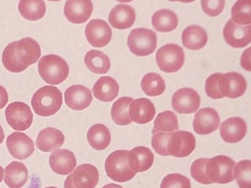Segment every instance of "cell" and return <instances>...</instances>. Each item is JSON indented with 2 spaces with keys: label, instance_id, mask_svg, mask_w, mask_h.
Wrapping results in <instances>:
<instances>
[{
  "label": "cell",
  "instance_id": "7402d4cb",
  "mask_svg": "<svg viewBox=\"0 0 251 188\" xmlns=\"http://www.w3.org/2000/svg\"><path fill=\"white\" fill-rule=\"evenodd\" d=\"M128 166L133 172H142L151 168L154 163V155L146 147H136L128 151L126 157Z\"/></svg>",
  "mask_w": 251,
  "mask_h": 188
},
{
  "label": "cell",
  "instance_id": "d590c367",
  "mask_svg": "<svg viewBox=\"0 0 251 188\" xmlns=\"http://www.w3.org/2000/svg\"><path fill=\"white\" fill-rule=\"evenodd\" d=\"M2 65L6 70L10 72L20 73L26 70V68L22 66L15 56V42L10 43L5 48L2 56Z\"/></svg>",
  "mask_w": 251,
  "mask_h": 188
},
{
  "label": "cell",
  "instance_id": "b9f144b4",
  "mask_svg": "<svg viewBox=\"0 0 251 188\" xmlns=\"http://www.w3.org/2000/svg\"><path fill=\"white\" fill-rule=\"evenodd\" d=\"M222 73H215V74H211L208 77L206 81V85H205V89H206V95L209 97L218 100V99H222V96L218 92V78Z\"/></svg>",
  "mask_w": 251,
  "mask_h": 188
},
{
  "label": "cell",
  "instance_id": "bcb514c9",
  "mask_svg": "<svg viewBox=\"0 0 251 188\" xmlns=\"http://www.w3.org/2000/svg\"><path fill=\"white\" fill-rule=\"evenodd\" d=\"M4 138H5V134H4L3 129L0 125V144L3 142Z\"/></svg>",
  "mask_w": 251,
  "mask_h": 188
},
{
  "label": "cell",
  "instance_id": "7c38bea8",
  "mask_svg": "<svg viewBox=\"0 0 251 188\" xmlns=\"http://www.w3.org/2000/svg\"><path fill=\"white\" fill-rule=\"evenodd\" d=\"M200 106V95L193 89H180L173 95L172 108L176 113H194Z\"/></svg>",
  "mask_w": 251,
  "mask_h": 188
},
{
  "label": "cell",
  "instance_id": "ffe728a7",
  "mask_svg": "<svg viewBox=\"0 0 251 188\" xmlns=\"http://www.w3.org/2000/svg\"><path fill=\"white\" fill-rule=\"evenodd\" d=\"M128 114L129 118L136 123H149L155 118V106L147 98H139L130 103Z\"/></svg>",
  "mask_w": 251,
  "mask_h": 188
},
{
  "label": "cell",
  "instance_id": "7a4b0ae2",
  "mask_svg": "<svg viewBox=\"0 0 251 188\" xmlns=\"http://www.w3.org/2000/svg\"><path fill=\"white\" fill-rule=\"evenodd\" d=\"M38 68L40 76L48 84H61L69 76L68 63L57 55L50 54L42 57Z\"/></svg>",
  "mask_w": 251,
  "mask_h": 188
},
{
  "label": "cell",
  "instance_id": "5b68a950",
  "mask_svg": "<svg viewBox=\"0 0 251 188\" xmlns=\"http://www.w3.org/2000/svg\"><path fill=\"white\" fill-rule=\"evenodd\" d=\"M127 45L133 54L146 57L154 53L156 49V34L147 28L133 29L128 36Z\"/></svg>",
  "mask_w": 251,
  "mask_h": 188
},
{
  "label": "cell",
  "instance_id": "ac0fdd59",
  "mask_svg": "<svg viewBox=\"0 0 251 188\" xmlns=\"http://www.w3.org/2000/svg\"><path fill=\"white\" fill-rule=\"evenodd\" d=\"M50 165L52 170L59 175L66 176L76 166V159L74 154L66 149H57L50 156Z\"/></svg>",
  "mask_w": 251,
  "mask_h": 188
},
{
  "label": "cell",
  "instance_id": "d6a6232c",
  "mask_svg": "<svg viewBox=\"0 0 251 188\" xmlns=\"http://www.w3.org/2000/svg\"><path fill=\"white\" fill-rule=\"evenodd\" d=\"M132 101L133 98L129 96H124L115 101L111 110V116L115 123L119 125H127L131 123L128 109Z\"/></svg>",
  "mask_w": 251,
  "mask_h": 188
},
{
  "label": "cell",
  "instance_id": "9a60e30c",
  "mask_svg": "<svg viewBox=\"0 0 251 188\" xmlns=\"http://www.w3.org/2000/svg\"><path fill=\"white\" fill-rule=\"evenodd\" d=\"M223 35L226 43L234 48H243L251 41V25H239L229 20L224 27Z\"/></svg>",
  "mask_w": 251,
  "mask_h": 188
},
{
  "label": "cell",
  "instance_id": "f546056e",
  "mask_svg": "<svg viewBox=\"0 0 251 188\" xmlns=\"http://www.w3.org/2000/svg\"><path fill=\"white\" fill-rule=\"evenodd\" d=\"M84 62L88 69L95 74H106L111 68V63L108 56L101 51L95 49L86 53Z\"/></svg>",
  "mask_w": 251,
  "mask_h": 188
},
{
  "label": "cell",
  "instance_id": "2e32d148",
  "mask_svg": "<svg viewBox=\"0 0 251 188\" xmlns=\"http://www.w3.org/2000/svg\"><path fill=\"white\" fill-rule=\"evenodd\" d=\"M220 116L214 108H206L200 110L193 120V129L197 134L207 135L218 129Z\"/></svg>",
  "mask_w": 251,
  "mask_h": 188
},
{
  "label": "cell",
  "instance_id": "277c9868",
  "mask_svg": "<svg viewBox=\"0 0 251 188\" xmlns=\"http://www.w3.org/2000/svg\"><path fill=\"white\" fill-rule=\"evenodd\" d=\"M127 154L126 150H119L111 153L106 159L104 168L107 176L116 182H127L136 176V172L128 166Z\"/></svg>",
  "mask_w": 251,
  "mask_h": 188
},
{
  "label": "cell",
  "instance_id": "6da1fadb",
  "mask_svg": "<svg viewBox=\"0 0 251 188\" xmlns=\"http://www.w3.org/2000/svg\"><path fill=\"white\" fill-rule=\"evenodd\" d=\"M62 102V94L58 88L46 86L35 93L31 99V106L38 116L49 117L58 112Z\"/></svg>",
  "mask_w": 251,
  "mask_h": 188
},
{
  "label": "cell",
  "instance_id": "f1b7e54d",
  "mask_svg": "<svg viewBox=\"0 0 251 188\" xmlns=\"http://www.w3.org/2000/svg\"><path fill=\"white\" fill-rule=\"evenodd\" d=\"M151 24L156 31L170 32L178 25V18L173 10L163 9L153 14Z\"/></svg>",
  "mask_w": 251,
  "mask_h": 188
},
{
  "label": "cell",
  "instance_id": "4dcf8cb0",
  "mask_svg": "<svg viewBox=\"0 0 251 188\" xmlns=\"http://www.w3.org/2000/svg\"><path fill=\"white\" fill-rule=\"evenodd\" d=\"M20 14L27 21H39L46 14V3L43 0H22L18 5Z\"/></svg>",
  "mask_w": 251,
  "mask_h": 188
},
{
  "label": "cell",
  "instance_id": "1f68e13d",
  "mask_svg": "<svg viewBox=\"0 0 251 188\" xmlns=\"http://www.w3.org/2000/svg\"><path fill=\"white\" fill-rule=\"evenodd\" d=\"M141 86L143 92L149 96H159L166 90L163 78L160 74L155 72L145 74L141 80Z\"/></svg>",
  "mask_w": 251,
  "mask_h": 188
},
{
  "label": "cell",
  "instance_id": "e0dca14e",
  "mask_svg": "<svg viewBox=\"0 0 251 188\" xmlns=\"http://www.w3.org/2000/svg\"><path fill=\"white\" fill-rule=\"evenodd\" d=\"M93 3L90 0H68L65 2V15L73 24H83L92 14Z\"/></svg>",
  "mask_w": 251,
  "mask_h": 188
},
{
  "label": "cell",
  "instance_id": "8992f818",
  "mask_svg": "<svg viewBox=\"0 0 251 188\" xmlns=\"http://www.w3.org/2000/svg\"><path fill=\"white\" fill-rule=\"evenodd\" d=\"M155 57L158 67L164 72H176L184 65V49L182 47L174 43L167 44L159 48Z\"/></svg>",
  "mask_w": 251,
  "mask_h": 188
},
{
  "label": "cell",
  "instance_id": "603a6c76",
  "mask_svg": "<svg viewBox=\"0 0 251 188\" xmlns=\"http://www.w3.org/2000/svg\"><path fill=\"white\" fill-rule=\"evenodd\" d=\"M135 20V10L126 4H120L115 6L108 16L110 24L116 29H128L133 26Z\"/></svg>",
  "mask_w": 251,
  "mask_h": 188
},
{
  "label": "cell",
  "instance_id": "cb8c5ba5",
  "mask_svg": "<svg viewBox=\"0 0 251 188\" xmlns=\"http://www.w3.org/2000/svg\"><path fill=\"white\" fill-rule=\"evenodd\" d=\"M65 143L62 132L53 127L46 128L39 132L36 139V146L43 152H50L60 148Z\"/></svg>",
  "mask_w": 251,
  "mask_h": 188
},
{
  "label": "cell",
  "instance_id": "f6af8a7d",
  "mask_svg": "<svg viewBox=\"0 0 251 188\" xmlns=\"http://www.w3.org/2000/svg\"><path fill=\"white\" fill-rule=\"evenodd\" d=\"M102 188H124L123 187L118 185L116 184H108L107 185H104Z\"/></svg>",
  "mask_w": 251,
  "mask_h": 188
},
{
  "label": "cell",
  "instance_id": "4316f807",
  "mask_svg": "<svg viewBox=\"0 0 251 188\" xmlns=\"http://www.w3.org/2000/svg\"><path fill=\"white\" fill-rule=\"evenodd\" d=\"M182 43L190 50H199L206 45L208 35L203 27L199 25L187 27L182 32Z\"/></svg>",
  "mask_w": 251,
  "mask_h": 188
},
{
  "label": "cell",
  "instance_id": "83f0119b",
  "mask_svg": "<svg viewBox=\"0 0 251 188\" xmlns=\"http://www.w3.org/2000/svg\"><path fill=\"white\" fill-rule=\"evenodd\" d=\"M87 141L90 147L97 151H103L111 143V133L103 124H95L87 132Z\"/></svg>",
  "mask_w": 251,
  "mask_h": 188
},
{
  "label": "cell",
  "instance_id": "74e56055",
  "mask_svg": "<svg viewBox=\"0 0 251 188\" xmlns=\"http://www.w3.org/2000/svg\"><path fill=\"white\" fill-rule=\"evenodd\" d=\"M160 188H191V182L186 176L178 173H171L163 178Z\"/></svg>",
  "mask_w": 251,
  "mask_h": 188
},
{
  "label": "cell",
  "instance_id": "c3c4849f",
  "mask_svg": "<svg viewBox=\"0 0 251 188\" xmlns=\"http://www.w3.org/2000/svg\"><path fill=\"white\" fill-rule=\"evenodd\" d=\"M55 188V187H49V188Z\"/></svg>",
  "mask_w": 251,
  "mask_h": 188
},
{
  "label": "cell",
  "instance_id": "8d00e7d4",
  "mask_svg": "<svg viewBox=\"0 0 251 188\" xmlns=\"http://www.w3.org/2000/svg\"><path fill=\"white\" fill-rule=\"evenodd\" d=\"M234 179L237 181L240 188H251V160H242L236 164Z\"/></svg>",
  "mask_w": 251,
  "mask_h": 188
},
{
  "label": "cell",
  "instance_id": "52a82bcc",
  "mask_svg": "<svg viewBox=\"0 0 251 188\" xmlns=\"http://www.w3.org/2000/svg\"><path fill=\"white\" fill-rule=\"evenodd\" d=\"M99 181V172L90 164L78 165L65 181L64 188H95Z\"/></svg>",
  "mask_w": 251,
  "mask_h": 188
},
{
  "label": "cell",
  "instance_id": "f35d334b",
  "mask_svg": "<svg viewBox=\"0 0 251 188\" xmlns=\"http://www.w3.org/2000/svg\"><path fill=\"white\" fill-rule=\"evenodd\" d=\"M208 159H199L195 161L191 165L190 172L192 178L197 182L202 184H211L208 180L205 172V166L207 163Z\"/></svg>",
  "mask_w": 251,
  "mask_h": 188
},
{
  "label": "cell",
  "instance_id": "ee69618b",
  "mask_svg": "<svg viewBox=\"0 0 251 188\" xmlns=\"http://www.w3.org/2000/svg\"><path fill=\"white\" fill-rule=\"evenodd\" d=\"M9 100V95H8L7 91L3 86H0V110L6 105Z\"/></svg>",
  "mask_w": 251,
  "mask_h": 188
},
{
  "label": "cell",
  "instance_id": "ab89813d",
  "mask_svg": "<svg viewBox=\"0 0 251 188\" xmlns=\"http://www.w3.org/2000/svg\"><path fill=\"white\" fill-rule=\"evenodd\" d=\"M172 133L167 132H158L153 134L151 138V146L155 152L162 156H169L167 153V141Z\"/></svg>",
  "mask_w": 251,
  "mask_h": 188
},
{
  "label": "cell",
  "instance_id": "836d02e7",
  "mask_svg": "<svg viewBox=\"0 0 251 188\" xmlns=\"http://www.w3.org/2000/svg\"><path fill=\"white\" fill-rule=\"evenodd\" d=\"M178 129V120L176 115L171 111H166L157 116L151 133L152 134L158 132L173 133L174 131H177Z\"/></svg>",
  "mask_w": 251,
  "mask_h": 188
},
{
  "label": "cell",
  "instance_id": "3957f363",
  "mask_svg": "<svg viewBox=\"0 0 251 188\" xmlns=\"http://www.w3.org/2000/svg\"><path fill=\"white\" fill-rule=\"evenodd\" d=\"M235 161L225 155H218L208 159L205 172L208 180L216 184H228L234 180Z\"/></svg>",
  "mask_w": 251,
  "mask_h": 188
},
{
  "label": "cell",
  "instance_id": "d4e9b609",
  "mask_svg": "<svg viewBox=\"0 0 251 188\" xmlns=\"http://www.w3.org/2000/svg\"><path fill=\"white\" fill-rule=\"evenodd\" d=\"M120 86L113 78L100 77L93 87L94 96L102 102H111L119 95Z\"/></svg>",
  "mask_w": 251,
  "mask_h": 188
},
{
  "label": "cell",
  "instance_id": "e575fe53",
  "mask_svg": "<svg viewBox=\"0 0 251 188\" xmlns=\"http://www.w3.org/2000/svg\"><path fill=\"white\" fill-rule=\"evenodd\" d=\"M251 0H240L234 4L231 9V21L239 25H251Z\"/></svg>",
  "mask_w": 251,
  "mask_h": 188
},
{
  "label": "cell",
  "instance_id": "44dd1931",
  "mask_svg": "<svg viewBox=\"0 0 251 188\" xmlns=\"http://www.w3.org/2000/svg\"><path fill=\"white\" fill-rule=\"evenodd\" d=\"M247 125L246 121L239 117L230 118L224 121L220 127L222 139L227 143H235L247 135Z\"/></svg>",
  "mask_w": 251,
  "mask_h": 188
},
{
  "label": "cell",
  "instance_id": "9c48e42d",
  "mask_svg": "<svg viewBox=\"0 0 251 188\" xmlns=\"http://www.w3.org/2000/svg\"><path fill=\"white\" fill-rule=\"evenodd\" d=\"M196 145V138L190 132H173L167 141V153L176 158H184L193 152Z\"/></svg>",
  "mask_w": 251,
  "mask_h": 188
},
{
  "label": "cell",
  "instance_id": "d6986e66",
  "mask_svg": "<svg viewBox=\"0 0 251 188\" xmlns=\"http://www.w3.org/2000/svg\"><path fill=\"white\" fill-rule=\"evenodd\" d=\"M65 104L75 111L88 108L93 100L92 94L88 88L81 85L70 86L65 93Z\"/></svg>",
  "mask_w": 251,
  "mask_h": 188
},
{
  "label": "cell",
  "instance_id": "ba28073f",
  "mask_svg": "<svg viewBox=\"0 0 251 188\" xmlns=\"http://www.w3.org/2000/svg\"><path fill=\"white\" fill-rule=\"evenodd\" d=\"M7 123L16 131H25L33 121V114L27 104L23 102H14L5 111Z\"/></svg>",
  "mask_w": 251,
  "mask_h": 188
},
{
  "label": "cell",
  "instance_id": "60d3db41",
  "mask_svg": "<svg viewBox=\"0 0 251 188\" xmlns=\"http://www.w3.org/2000/svg\"><path fill=\"white\" fill-rule=\"evenodd\" d=\"M202 9L205 14L210 17H216L222 14L226 1L224 0H202Z\"/></svg>",
  "mask_w": 251,
  "mask_h": 188
},
{
  "label": "cell",
  "instance_id": "7dc6e473",
  "mask_svg": "<svg viewBox=\"0 0 251 188\" xmlns=\"http://www.w3.org/2000/svg\"><path fill=\"white\" fill-rule=\"evenodd\" d=\"M4 176V169L1 165H0V183L2 182V179Z\"/></svg>",
  "mask_w": 251,
  "mask_h": 188
},
{
  "label": "cell",
  "instance_id": "30bf717a",
  "mask_svg": "<svg viewBox=\"0 0 251 188\" xmlns=\"http://www.w3.org/2000/svg\"><path fill=\"white\" fill-rule=\"evenodd\" d=\"M246 78L238 72L221 74L218 78V92L222 98H238L243 96L247 90Z\"/></svg>",
  "mask_w": 251,
  "mask_h": 188
},
{
  "label": "cell",
  "instance_id": "5bb4252c",
  "mask_svg": "<svg viewBox=\"0 0 251 188\" xmlns=\"http://www.w3.org/2000/svg\"><path fill=\"white\" fill-rule=\"evenodd\" d=\"M15 56L18 62L27 69V67L37 62L41 57L39 43L31 38H25L15 41Z\"/></svg>",
  "mask_w": 251,
  "mask_h": 188
},
{
  "label": "cell",
  "instance_id": "484cf974",
  "mask_svg": "<svg viewBox=\"0 0 251 188\" xmlns=\"http://www.w3.org/2000/svg\"><path fill=\"white\" fill-rule=\"evenodd\" d=\"M28 179V172L23 163L12 162L5 168L4 182L10 188H22Z\"/></svg>",
  "mask_w": 251,
  "mask_h": 188
},
{
  "label": "cell",
  "instance_id": "4fadbf2b",
  "mask_svg": "<svg viewBox=\"0 0 251 188\" xmlns=\"http://www.w3.org/2000/svg\"><path fill=\"white\" fill-rule=\"evenodd\" d=\"M6 146L10 155L19 160L27 159L35 151L33 141L21 132L11 133L6 139Z\"/></svg>",
  "mask_w": 251,
  "mask_h": 188
},
{
  "label": "cell",
  "instance_id": "8fae6325",
  "mask_svg": "<svg viewBox=\"0 0 251 188\" xmlns=\"http://www.w3.org/2000/svg\"><path fill=\"white\" fill-rule=\"evenodd\" d=\"M86 39L90 45L101 48L108 45L112 39V28L105 21L100 19L91 20L85 29Z\"/></svg>",
  "mask_w": 251,
  "mask_h": 188
},
{
  "label": "cell",
  "instance_id": "7bdbcfd3",
  "mask_svg": "<svg viewBox=\"0 0 251 188\" xmlns=\"http://www.w3.org/2000/svg\"><path fill=\"white\" fill-rule=\"evenodd\" d=\"M251 48L249 47L247 50L243 52L241 57V65L245 70H250L251 69Z\"/></svg>",
  "mask_w": 251,
  "mask_h": 188
}]
</instances>
